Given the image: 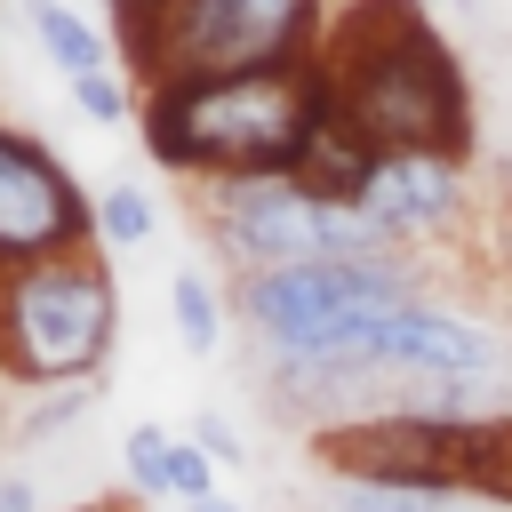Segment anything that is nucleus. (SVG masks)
I'll return each mask as SVG.
<instances>
[{
  "label": "nucleus",
  "mask_w": 512,
  "mask_h": 512,
  "mask_svg": "<svg viewBox=\"0 0 512 512\" xmlns=\"http://www.w3.org/2000/svg\"><path fill=\"white\" fill-rule=\"evenodd\" d=\"M424 256H312L240 280V320L264 360H368L376 328L416 296Z\"/></svg>",
  "instance_id": "7ed1b4c3"
},
{
  "label": "nucleus",
  "mask_w": 512,
  "mask_h": 512,
  "mask_svg": "<svg viewBox=\"0 0 512 512\" xmlns=\"http://www.w3.org/2000/svg\"><path fill=\"white\" fill-rule=\"evenodd\" d=\"M24 24H32V40H40V56L64 72V80H80V72H112V48H104V32L72 8V0H24Z\"/></svg>",
  "instance_id": "9d476101"
},
{
  "label": "nucleus",
  "mask_w": 512,
  "mask_h": 512,
  "mask_svg": "<svg viewBox=\"0 0 512 512\" xmlns=\"http://www.w3.org/2000/svg\"><path fill=\"white\" fill-rule=\"evenodd\" d=\"M352 200L376 216V232H384L392 248L432 256V248L464 224L472 176H464V160H440V152H376V168L360 176Z\"/></svg>",
  "instance_id": "1a4fd4ad"
},
{
  "label": "nucleus",
  "mask_w": 512,
  "mask_h": 512,
  "mask_svg": "<svg viewBox=\"0 0 512 512\" xmlns=\"http://www.w3.org/2000/svg\"><path fill=\"white\" fill-rule=\"evenodd\" d=\"M168 448H176L168 424H128V440H120V472L144 504H168Z\"/></svg>",
  "instance_id": "ddd939ff"
},
{
  "label": "nucleus",
  "mask_w": 512,
  "mask_h": 512,
  "mask_svg": "<svg viewBox=\"0 0 512 512\" xmlns=\"http://www.w3.org/2000/svg\"><path fill=\"white\" fill-rule=\"evenodd\" d=\"M200 240L216 248L224 272L256 280L280 264H312V256H392V240L376 232V216L360 200H328L304 192L296 176H232V184H200ZM408 256V248H400Z\"/></svg>",
  "instance_id": "39448f33"
},
{
  "label": "nucleus",
  "mask_w": 512,
  "mask_h": 512,
  "mask_svg": "<svg viewBox=\"0 0 512 512\" xmlns=\"http://www.w3.org/2000/svg\"><path fill=\"white\" fill-rule=\"evenodd\" d=\"M336 512H448V504L416 488H384V480H336Z\"/></svg>",
  "instance_id": "dca6fc26"
},
{
  "label": "nucleus",
  "mask_w": 512,
  "mask_h": 512,
  "mask_svg": "<svg viewBox=\"0 0 512 512\" xmlns=\"http://www.w3.org/2000/svg\"><path fill=\"white\" fill-rule=\"evenodd\" d=\"M120 336V280L104 264V240L0 264V376L24 392L96 384Z\"/></svg>",
  "instance_id": "20e7f679"
},
{
  "label": "nucleus",
  "mask_w": 512,
  "mask_h": 512,
  "mask_svg": "<svg viewBox=\"0 0 512 512\" xmlns=\"http://www.w3.org/2000/svg\"><path fill=\"white\" fill-rule=\"evenodd\" d=\"M384 384H512V328L464 296L416 288L368 344V360Z\"/></svg>",
  "instance_id": "0eeeda50"
},
{
  "label": "nucleus",
  "mask_w": 512,
  "mask_h": 512,
  "mask_svg": "<svg viewBox=\"0 0 512 512\" xmlns=\"http://www.w3.org/2000/svg\"><path fill=\"white\" fill-rule=\"evenodd\" d=\"M88 408H96V384H56V392H32V408L16 416V440H24V448H40V440L72 432Z\"/></svg>",
  "instance_id": "4468645a"
},
{
  "label": "nucleus",
  "mask_w": 512,
  "mask_h": 512,
  "mask_svg": "<svg viewBox=\"0 0 512 512\" xmlns=\"http://www.w3.org/2000/svg\"><path fill=\"white\" fill-rule=\"evenodd\" d=\"M168 0H112V32H136L144 16H160Z\"/></svg>",
  "instance_id": "6ab92c4d"
},
{
  "label": "nucleus",
  "mask_w": 512,
  "mask_h": 512,
  "mask_svg": "<svg viewBox=\"0 0 512 512\" xmlns=\"http://www.w3.org/2000/svg\"><path fill=\"white\" fill-rule=\"evenodd\" d=\"M72 88V104L88 112V120H128V80H112V72H80V80H64Z\"/></svg>",
  "instance_id": "f3484780"
},
{
  "label": "nucleus",
  "mask_w": 512,
  "mask_h": 512,
  "mask_svg": "<svg viewBox=\"0 0 512 512\" xmlns=\"http://www.w3.org/2000/svg\"><path fill=\"white\" fill-rule=\"evenodd\" d=\"M192 440H200V448H208L216 464H248V448H240V432H232V424H224L216 408H200V416H192Z\"/></svg>",
  "instance_id": "a211bd4d"
},
{
  "label": "nucleus",
  "mask_w": 512,
  "mask_h": 512,
  "mask_svg": "<svg viewBox=\"0 0 512 512\" xmlns=\"http://www.w3.org/2000/svg\"><path fill=\"white\" fill-rule=\"evenodd\" d=\"M320 64H248V72H192L144 88V152L192 184H232V176H296L304 144L320 128Z\"/></svg>",
  "instance_id": "f03ea898"
},
{
  "label": "nucleus",
  "mask_w": 512,
  "mask_h": 512,
  "mask_svg": "<svg viewBox=\"0 0 512 512\" xmlns=\"http://www.w3.org/2000/svg\"><path fill=\"white\" fill-rule=\"evenodd\" d=\"M312 64L328 112L368 152H440L472 168L480 152L472 80L464 56L424 16V0H336Z\"/></svg>",
  "instance_id": "f257e3e1"
},
{
  "label": "nucleus",
  "mask_w": 512,
  "mask_h": 512,
  "mask_svg": "<svg viewBox=\"0 0 512 512\" xmlns=\"http://www.w3.org/2000/svg\"><path fill=\"white\" fill-rule=\"evenodd\" d=\"M152 232H160V208H152V192H144V184H128V176H120V184H104V192H96V240H104V248H144Z\"/></svg>",
  "instance_id": "f8f14e48"
},
{
  "label": "nucleus",
  "mask_w": 512,
  "mask_h": 512,
  "mask_svg": "<svg viewBox=\"0 0 512 512\" xmlns=\"http://www.w3.org/2000/svg\"><path fill=\"white\" fill-rule=\"evenodd\" d=\"M480 512H512V504H480Z\"/></svg>",
  "instance_id": "412c9836"
},
{
  "label": "nucleus",
  "mask_w": 512,
  "mask_h": 512,
  "mask_svg": "<svg viewBox=\"0 0 512 512\" xmlns=\"http://www.w3.org/2000/svg\"><path fill=\"white\" fill-rule=\"evenodd\" d=\"M184 512H240L232 496H208V504H184Z\"/></svg>",
  "instance_id": "aec40b11"
},
{
  "label": "nucleus",
  "mask_w": 512,
  "mask_h": 512,
  "mask_svg": "<svg viewBox=\"0 0 512 512\" xmlns=\"http://www.w3.org/2000/svg\"><path fill=\"white\" fill-rule=\"evenodd\" d=\"M216 456L192 440V432H176V448H168V504H208L216 496Z\"/></svg>",
  "instance_id": "2eb2a0df"
},
{
  "label": "nucleus",
  "mask_w": 512,
  "mask_h": 512,
  "mask_svg": "<svg viewBox=\"0 0 512 512\" xmlns=\"http://www.w3.org/2000/svg\"><path fill=\"white\" fill-rule=\"evenodd\" d=\"M88 240H96V192L32 128L0 120V264L64 256V248H88Z\"/></svg>",
  "instance_id": "6e6552de"
},
{
  "label": "nucleus",
  "mask_w": 512,
  "mask_h": 512,
  "mask_svg": "<svg viewBox=\"0 0 512 512\" xmlns=\"http://www.w3.org/2000/svg\"><path fill=\"white\" fill-rule=\"evenodd\" d=\"M168 312H176V336H184V352H216L224 344V304H216V280L200 272V264H176L168 272Z\"/></svg>",
  "instance_id": "9b49d317"
},
{
  "label": "nucleus",
  "mask_w": 512,
  "mask_h": 512,
  "mask_svg": "<svg viewBox=\"0 0 512 512\" xmlns=\"http://www.w3.org/2000/svg\"><path fill=\"white\" fill-rule=\"evenodd\" d=\"M328 32V0H168L128 40V64L144 88L192 80V72H248V64H296Z\"/></svg>",
  "instance_id": "423d86ee"
}]
</instances>
